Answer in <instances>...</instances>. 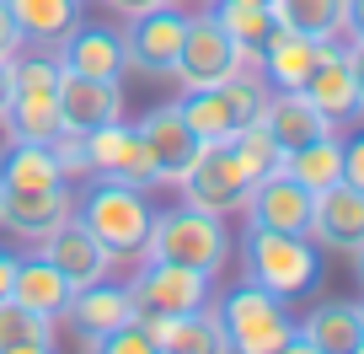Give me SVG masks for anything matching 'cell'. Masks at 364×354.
I'll list each match as a JSON object with an SVG mask.
<instances>
[{"mask_svg":"<svg viewBox=\"0 0 364 354\" xmlns=\"http://www.w3.org/2000/svg\"><path fill=\"white\" fill-rule=\"evenodd\" d=\"M145 258H166V263H182V269H198V274L215 279L230 263L225 215L198 209V204H188V199H182L177 209H156L150 236H145Z\"/></svg>","mask_w":364,"mask_h":354,"instance_id":"cell-1","label":"cell"},{"mask_svg":"<svg viewBox=\"0 0 364 354\" xmlns=\"http://www.w3.org/2000/svg\"><path fill=\"white\" fill-rule=\"evenodd\" d=\"M75 220L102 241L113 258H145V236H150L156 209H150L145 188L97 177V183H86V194L75 199Z\"/></svg>","mask_w":364,"mask_h":354,"instance_id":"cell-2","label":"cell"},{"mask_svg":"<svg viewBox=\"0 0 364 354\" xmlns=\"http://www.w3.org/2000/svg\"><path fill=\"white\" fill-rule=\"evenodd\" d=\"M241 263H247V279L273 296H306L321 274V252L311 236H295V231H273V226H247L241 236Z\"/></svg>","mask_w":364,"mask_h":354,"instance_id":"cell-3","label":"cell"},{"mask_svg":"<svg viewBox=\"0 0 364 354\" xmlns=\"http://www.w3.org/2000/svg\"><path fill=\"white\" fill-rule=\"evenodd\" d=\"M215 322L225 333V349H241V354H273L295 343V317H289L284 296H273L252 279L220 296Z\"/></svg>","mask_w":364,"mask_h":354,"instance_id":"cell-4","label":"cell"},{"mask_svg":"<svg viewBox=\"0 0 364 354\" xmlns=\"http://www.w3.org/2000/svg\"><path fill=\"white\" fill-rule=\"evenodd\" d=\"M11 65H16L11 108H6L0 124L11 129V140L48 145L65 129L59 124V76H65V65H59V54H11Z\"/></svg>","mask_w":364,"mask_h":354,"instance_id":"cell-5","label":"cell"},{"mask_svg":"<svg viewBox=\"0 0 364 354\" xmlns=\"http://www.w3.org/2000/svg\"><path fill=\"white\" fill-rule=\"evenodd\" d=\"M129 311L139 322H166L177 311H193V306H209V274L198 269H182V263H166V258H145L139 274L129 279Z\"/></svg>","mask_w":364,"mask_h":354,"instance_id":"cell-6","label":"cell"},{"mask_svg":"<svg viewBox=\"0 0 364 354\" xmlns=\"http://www.w3.org/2000/svg\"><path fill=\"white\" fill-rule=\"evenodd\" d=\"M182 33H188V16L161 0V6H145V11L129 16L124 27V65L145 80H166L177 70V48H182Z\"/></svg>","mask_w":364,"mask_h":354,"instance_id":"cell-7","label":"cell"},{"mask_svg":"<svg viewBox=\"0 0 364 354\" xmlns=\"http://www.w3.org/2000/svg\"><path fill=\"white\" fill-rule=\"evenodd\" d=\"M177 188H182V199H188V204L215 209V215H230V209L247 204L252 177H247V167L236 161V150H230L225 140H209V145H198L193 167L182 172Z\"/></svg>","mask_w":364,"mask_h":354,"instance_id":"cell-8","label":"cell"},{"mask_svg":"<svg viewBox=\"0 0 364 354\" xmlns=\"http://www.w3.org/2000/svg\"><path fill=\"white\" fill-rule=\"evenodd\" d=\"M241 59L247 54L230 43V33L215 22V11H198V16H188V33H182L177 70H171V76L182 80V92H193V86H220Z\"/></svg>","mask_w":364,"mask_h":354,"instance_id":"cell-9","label":"cell"},{"mask_svg":"<svg viewBox=\"0 0 364 354\" xmlns=\"http://www.w3.org/2000/svg\"><path fill=\"white\" fill-rule=\"evenodd\" d=\"M86 177H113V183H134V188L161 183L145 145H139V129L124 124V118H113V124L86 135Z\"/></svg>","mask_w":364,"mask_h":354,"instance_id":"cell-10","label":"cell"},{"mask_svg":"<svg viewBox=\"0 0 364 354\" xmlns=\"http://www.w3.org/2000/svg\"><path fill=\"white\" fill-rule=\"evenodd\" d=\"M311 188L300 177H289L284 167L257 177L247 194V226H273V231H295V236H311Z\"/></svg>","mask_w":364,"mask_h":354,"instance_id":"cell-11","label":"cell"},{"mask_svg":"<svg viewBox=\"0 0 364 354\" xmlns=\"http://www.w3.org/2000/svg\"><path fill=\"white\" fill-rule=\"evenodd\" d=\"M311 241L332 252H359L364 247V188L353 183H327L311 199Z\"/></svg>","mask_w":364,"mask_h":354,"instance_id":"cell-12","label":"cell"},{"mask_svg":"<svg viewBox=\"0 0 364 354\" xmlns=\"http://www.w3.org/2000/svg\"><path fill=\"white\" fill-rule=\"evenodd\" d=\"M134 129H139V145H145V156H150V167H156L161 183H182V172L193 167V156H198V145H204V140L182 124L177 103L150 108Z\"/></svg>","mask_w":364,"mask_h":354,"instance_id":"cell-13","label":"cell"},{"mask_svg":"<svg viewBox=\"0 0 364 354\" xmlns=\"http://www.w3.org/2000/svg\"><path fill=\"white\" fill-rule=\"evenodd\" d=\"M0 204H6V236H22V241H43L59 220L75 215V194H70V183L0 188Z\"/></svg>","mask_w":364,"mask_h":354,"instance_id":"cell-14","label":"cell"},{"mask_svg":"<svg viewBox=\"0 0 364 354\" xmlns=\"http://www.w3.org/2000/svg\"><path fill=\"white\" fill-rule=\"evenodd\" d=\"M300 92L311 97V108H316L332 129L359 118V86H353L348 54L338 48V38H332V43H321V54H316V65H311V76H306V86H300Z\"/></svg>","mask_w":364,"mask_h":354,"instance_id":"cell-15","label":"cell"},{"mask_svg":"<svg viewBox=\"0 0 364 354\" xmlns=\"http://www.w3.org/2000/svg\"><path fill=\"white\" fill-rule=\"evenodd\" d=\"M124 118V92L118 80H97V76H75L65 70L59 76V124L70 135H91V129Z\"/></svg>","mask_w":364,"mask_h":354,"instance_id":"cell-16","label":"cell"},{"mask_svg":"<svg viewBox=\"0 0 364 354\" xmlns=\"http://www.w3.org/2000/svg\"><path fill=\"white\" fill-rule=\"evenodd\" d=\"M38 247H43V258L54 263V269H59V274H65L75 290H80V285H97V279H107V269H113V252H107L102 241L91 236V231L80 226L75 215L59 220V226L48 231Z\"/></svg>","mask_w":364,"mask_h":354,"instance_id":"cell-17","label":"cell"},{"mask_svg":"<svg viewBox=\"0 0 364 354\" xmlns=\"http://www.w3.org/2000/svg\"><path fill=\"white\" fill-rule=\"evenodd\" d=\"M364 328H359V301H321L311 306L306 322H295L289 354H359Z\"/></svg>","mask_w":364,"mask_h":354,"instance_id":"cell-18","label":"cell"},{"mask_svg":"<svg viewBox=\"0 0 364 354\" xmlns=\"http://www.w3.org/2000/svg\"><path fill=\"white\" fill-rule=\"evenodd\" d=\"M316 54H321L316 38L295 33V27H273L268 43L257 48V70H262V80H268L273 92H300L311 65H316Z\"/></svg>","mask_w":364,"mask_h":354,"instance_id":"cell-19","label":"cell"},{"mask_svg":"<svg viewBox=\"0 0 364 354\" xmlns=\"http://www.w3.org/2000/svg\"><path fill=\"white\" fill-rule=\"evenodd\" d=\"M59 65L75 70V76L118 80V76H124V33H113V27H91V22H75V27H70V38L59 43Z\"/></svg>","mask_w":364,"mask_h":354,"instance_id":"cell-20","label":"cell"},{"mask_svg":"<svg viewBox=\"0 0 364 354\" xmlns=\"http://www.w3.org/2000/svg\"><path fill=\"white\" fill-rule=\"evenodd\" d=\"M257 124L279 140V150H295V145H306V140H316V135H327V129H332L327 118L311 108L306 92H268Z\"/></svg>","mask_w":364,"mask_h":354,"instance_id":"cell-21","label":"cell"},{"mask_svg":"<svg viewBox=\"0 0 364 354\" xmlns=\"http://www.w3.org/2000/svg\"><path fill=\"white\" fill-rule=\"evenodd\" d=\"M70 296H75V285H70V279L59 274V269L43 258V252H33V258H16L11 301H22V306L43 311V317H65Z\"/></svg>","mask_w":364,"mask_h":354,"instance_id":"cell-22","label":"cell"},{"mask_svg":"<svg viewBox=\"0 0 364 354\" xmlns=\"http://www.w3.org/2000/svg\"><path fill=\"white\" fill-rule=\"evenodd\" d=\"M70 322H75V333H80V343H97L113 322H124L129 317V290L124 285H107V279H97V285H80L75 296H70Z\"/></svg>","mask_w":364,"mask_h":354,"instance_id":"cell-23","label":"cell"},{"mask_svg":"<svg viewBox=\"0 0 364 354\" xmlns=\"http://www.w3.org/2000/svg\"><path fill=\"white\" fill-rule=\"evenodd\" d=\"M6 6H11L22 43H38V48H59L70 38V27L80 22V0H6Z\"/></svg>","mask_w":364,"mask_h":354,"instance_id":"cell-24","label":"cell"},{"mask_svg":"<svg viewBox=\"0 0 364 354\" xmlns=\"http://www.w3.org/2000/svg\"><path fill=\"white\" fill-rule=\"evenodd\" d=\"M48 183H70L48 145H38V140H6L0 145V188H48Z\"/></svg>","mask_w":364,"mask_h":354,"instance_id":"cell-25","label":"cell"},{"mask_svg":"<svg viewBox=\"0 0 364 354\" xmlns=\"http://www.w3.org/2000/svg\"><path fill=\"white\" fill-rule=\"evenodd\" d=\"M156 349H166V354H215V349H225V333H220V322H215L209 306H193V311H177V317L156 322Z\"/></svg>","mask_w":364,"mask_h":354,"instance_id":"cell-26","label":"cell"},{"mask_svg":"<svg viewBox=\"0 0 364 354\" xmlns=\"http://www.w3.org/2000/svg\"><path fill=\"white\" fill-rule=\"evenodd\" d=\"M215 22L230 33V43L241 48L247 59H257V48L268 43V33L279 27L268 0H215Z\"/></svg>","mask_w":364,"mask_h":354,"instance_id":"cell-27","label":"cell"},{"mask_svg":"<svg viewBox=\"0 0 364 354\" xmlns=\"http://www.w3.org/2000/svg\"><path fill=\"white\" fill-rule=\"evenodd\" d=\"M54 349V317L22 306V301H0V354H48Z\"/></svg>","mask_w":364,"mask_h":354,"instance_id":"cell-28","label":"cell"},{"mask_svg":"<svg viewBox=\"0 0 364 354\" xmlns=\"http://www.w3.org/2000/svg\"><path fill=\"white\" fill-rule=\"evenodd\" d=\"M284 172H289V177H300L311 194L327 188V183H338V177H343V140H338V129H327V135H316V140H306V145L284 150Z\"/></svg>","mask_w":364,"mask_h":354,"instance_id":"cell-29","label":"cell"},{"mask_svg":"<svg viewBox=\"0 0 364 354\" xmlns=\"http://www.w3.org/2000/svg\"><path fill=\"white\" fill-rule=\"evenodd\" d=\"M268 6L279 16V27H295L316 43L343 38V0H268Z\"/></svg>","mask_w":364,"mask_h":354,"instance_id":"cell-30","label":"cell"},{"mask_svg":"<svg viewBox=\"0 0 364 354\" xmlns=\"http://www.w3.org/2000/svg\"><path fill=\"white\" fill-rule=\"evenodd\" d=\"M177 113H182V124L193 129L204 145H209V140H230V135H236V118H230L220 86H193V92H182Z\"/></svg>","mask_w":364,"mask_h":354,"instance_id":"cell-31","label":"cell"},{"mask_svg":"<svg viewBox=\"0 0 364 354\" xmlns=\"http://www.w3.org/2000/svg\"><path fill=\"white\" fill-rule=\"evenodd\" d=\"M225 145L236 150V161L247 167V177H252V183H257V177H268V172H279V167H284V150H279V140H273L268 129L257 124V118H252V124H241L236 135L225 140Z\"/></svg>","mask_w":364,"mask_h":354,"instance_id":"cell-32","label":"cell"},{"mask_svg":"<svg viewBox=\"0 0 364 354\" xmlns=\"http://www.w3.org/2000/svg\"><path fill=\"white\" fill-rule=\"evenodd\" d=\"M91 349H107V354H156V328H150V322H139L134 311H129V317L113 322V328L91 343Z\"/></svg>","mask_w":364,"mask_h":354,"instance_id":"cell-33","label":"cell"},{"mask_svg":"<svg viewBox=\"0 0 364 354\" xmlns=\"http://www.w3.org/2000/svg\"><path fill=\"white\" fill-rule=\"evenodd\" d=\"M343 183L364 188V135L343 140Z\"/></svg>","mask_w":364,"mask_h":354,"instance_id":"cell-34","label":"cell"},{"mask_svg":"<svg viewBox=\"0 0 364 354\" xmlns=\"http://www.w3.org/2000/svg\"><path fill=\"white\" fill-rule=\"evenodd\" d=\"M343 54H348V70H353V86H359V118H364V38H353V43L343 48Z\"/></svg>","mask_w":364,"mask_h":354,"instance_id":"cell-35","label":"cell"},{"mask_svg":"<svg viewBox=\"0 0 364 354\" xmlns=\"http://www.w3.org/2000/svg\"><path fill=\"white\" fill-rule=\"evenodd\" d=\"M22 48V33H16V22H11V6L0 0V54H16Z\"/></svg>","mask_w":364,"mask_h":354,"instance_id":"cell-36","label":"cell"},{"mask_svg":"<svg viewBox=\"0 0 364 354\" xmlns=\"http://www.w3.org/2000/svg\"><path fill=\"white\" fill-rule=\"evenodd\" d=\"M343 33L364 38V0H343Z\"/></svg>","mask_w":364,"mask_h":354,"instance_id":"cell-37","label":"cell"},{"mask_svg":"<svg viewBox=\"0 0 364 354\" xmlns=\"http://www.w3.org/2000/svg\"><path fill=\"white\" fill-rule=\"evenodd\" d=\"M11 80H16V65H11V54H0V118L11 108Z\"/></svg>","mask_w":364,"mask_h":354,"instance_id":"cell-38","label":"cell"},{"mask_svg":"<svg viewBox=\"0 0 364 354\" xmlns=\"http://www.w3.org/2000/svg\"><path fill=\"white\" fill-rule=\"evenodd\" d=\"M11 279H16V252L0 247V301L11 296Z\"/></svg>","mask_w":364,"mask_h":354,"instance_id":"cell-39","label":"cell"},{"mask_svg":"<svg viewBox=\"0 0 364 354\" xmlns=\"http://www.w3.org/2000/svg\"><path fill=\"white\" fill-rule=\"evenodd\" d=\"M348 258H353V274H359V285H364V247H359V252H348Z\"/></svg>","mask_w":364,"mask_h":354,"instance_id":"cell-40","label":"cell"},{"mask_svg":"<svg viewBox=\"0 0 364 354\" xmlns=\"http://www.w3.org/2000/svg\"><path fill=\"white\" fill-rule=\"evenodd\" d=\"M0 236H6V204H0Z\"/></svg>","mask_w":364,"mask_h":354,"instance_id":"cell-41","label":"cell"},{"mask_svg":"<svg viewBox=\"0 0 364 354\" xmlns=\"http://www.w3.org/2000/svg\"><path fill=\"white\" fill-rule=\"evenodd\" d=\"M359 328H364V306H359Z\"/></svg>","mask_w":364,"mask_h":354,"instance_id":"cell-42","label":"cell"},{"mask_svg":"<svg viewBox=\"0 0 364 354\" xmlns=\"http://www.w3.org/2000/svg\"><path fill=\"white\" fill-rule=\"evenodd\" d=\"M156 6H161V0H156Z\"/></svg>","mask_w":364,"mask_h":354,"instance_id":"cell-43","label":"cell"}]
</instances>
